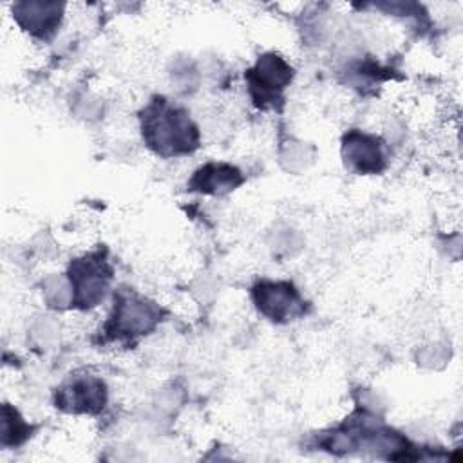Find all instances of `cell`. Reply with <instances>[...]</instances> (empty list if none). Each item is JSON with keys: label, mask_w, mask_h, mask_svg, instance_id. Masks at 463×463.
Returning a JSON list of instances; mask_svg holds the SVG:
<instances>
[{"label": "cell", "mask_w": 463, "mask_h": 463, "mask_svg": "<svg viewBox=\"0 0 463 463\" xmlns=\"http://www.w3.org/2000/svg\"><path fill=\"white\" fill-rule=\"evenodd\" d=\"M251 298L257 311L275 324L291 322L307 311V302L289 280L260 279L251 288Z\"/></svg>", "instance_id": "obj_5"}, {"label": "cell", "mask_w": 463, "mask_h": 463, "mask_svg": "<svg viewBox=\"0 0 463 463\" xmlns=\"http://www.w3.org/2000/svg\"><path fill=\"white\" fill-rule=\"evenodd\" d=\"M342 157L349 170L362 175L380 174L387 166L383 141L374 134L356 128L342 137Z\"/></svg>", "instance_id": "obj_7"}, {"label": "cell", "mask_w": 463, "mask_h": 463, "mask_svg": "<svg viewBox=\"0 0 463 463\" xmlns=\"http://www.w3.org/2000/svg\"><path fill=\"white\" fill-rule=\"evenodd\" d=\"M163 307L143 297L132 288H119L114 293V302L109 318L99 329L101 342L132 345L141 336L152 333L163 320Z\"/></svg>", "instance_id": "obj_2"}, {"label": "cell", "mask_w": 463, "mask_h": 463, "mask_svg": "<svg viewBox=\"0 0 463 463\" xmlns=\"http://www.w3.org/2000/svg\"><path fill=\"white\" fill-rule=\"evenodd\" d=\"M143 143L159 157L194 154L201 143V132L190 112L166 99L154 96L139 112Z\"/></svg>", "instance_id": "obj_1"}, {"label": "cell", "mask_w": 463, "mask_h": 463, "mask_svg": "<svg viewBox=\"0 0 463 463\" xmlns=\"http://www.w3.org/2000/svg\"><path fill=\"white\" fill-rule=\"evenodd\" d=\"M293 67L279 52H264L244 72L248 92L257 109H277L284 101V90L293 80Z\"/></svg>", "instance_id": "obj_4"}, {"label": "cell", "mask_w": 463, "mask_h": 463, "mask_svg": "<svg viewBox=\"0 0 463 463\" xmlns=\"http://www.w3.org/2000/svg\"><path fill=\"white\" fill-rule=\"evenodd\" d=\"M72 288V306L90 309L98 306L114 277L107 248H96L78 259H72L67 269Z\"/></svg>", "instance_id": "obj_3"}, {"label": "cell", "mask_w": 463, "mask_h": 463, "mask_svg": "<svg viewBox=\"0 0 463 463\" xmlns=\"http://www.w3.org/2000/svg\"><path fill=\"white\" fill-rule=\"evenodd\" d=\"M63 4L58 2H16L13 18L16 24L38 40H51L61 22Z\"/></svg>", "instance_id": "obj_8"}, {"label": "cell", "mask_w": 463, "mask_h": 463, "mask_svg": "<svg viewBox=\"0 0 463 463\" xmlns=\"http://www.w3.org/2000/svg\"><path fill=\"white\" fill-rule=\"evenodd\" d=\"M2 443L4 445H20L31 436V425L24 421V418L18 414L16 409H13L9 403H4L2 407Z\"/></svg>", "instance_id": "obj_10"}, {"label": "cell", "mask_w": 463, "mask_h": 463, "mask_svg": "<svg viewBox=\"0 0 463 463\" xmlns=\"http://www.w3.org/2000/svg\"><path fill=\"white\" fill-rule=\"evenodd\" d=\"M107 385L92 374H71L54 391V407L69 414H98L107 405Z\"/></svg>", "instance_id": "obj_6"}, {"label": "cell", "mask_w": 463, "mask_h": 463, "mask_svg": "<svg viewBox=\"0 0 463 463\" xmlns=\"http://www.w3.org/2000/svg\"><path fill=\"white\" fill-rule=\"evenodd\" d=\"M244 183L242 172L230 163H206L194 172L188 181L190 192L222 195Z\"/></svg>", "instance_id": "obj_9"}]
</instances>
